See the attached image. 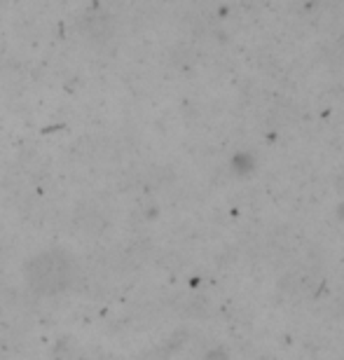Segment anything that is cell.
Here are the masks:
<instances>
[{"label":"cell","instance_id":"obj_1","mask_svg":"<svg viewBox=\"0 0 344 360\" xmlns=\"http://www.w3.org/2000/svg\"><path fill=\"white\" fill-rule=\"evenodd\" d=\"M24 274L31 290L40 295H56L73 283L75 262L63 250H45L26 264Z\"/></svg>","mask_w":344,"mask_h":360}]
</instances>
